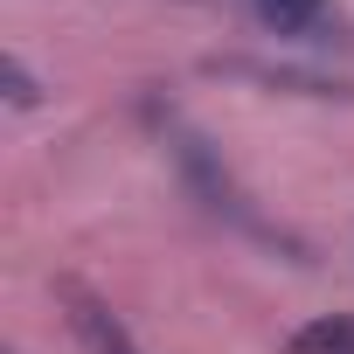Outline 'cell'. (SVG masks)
I'll return each instance as SVG.
<instances>
[{
    "mask_svg": "<svg viewBox=\"0 0 354 354\" xmlns=\"http://www.w3.org/2000/svg\"><path fill=\"white\" fill-rule=\"evenodd\" d=\"M63 306H70V326H77L84 354H139V347H132V333L111 319V306H104V299H91V292L63 285Z\"/></svg>",
    "mask_w": 354,
    "mask_h": 354,
    "instance_id": "obj_2",
    "label": "cell"
},
{
    "mask_svg": "<svg viewBox=\"0 0 354 354\" xmlns=\"http://www.w3.org/2000/svg\"><path fill=\"white\" fill-rule=\"evenodd\" d=\"M250 8L278 35H326V0H250Z\"/></svg>",
    "mask_w": 354,
    "mask_h": 354,
    "instance_id": "obj_3",
    "label": "cell"
},
{
    "mask_svg": "<svg viewBox=\"0 0 354 354\" xmlns=\"http://www.w3.org/2000/svg\"><path fill=\"white\" fill-rule=\"evenodd\" d=\"M292 354H354V319H313V326H299L292 333Z\"/></svg>",
    "mask_w": 354,
    "mask_h": 354,
    "instance_id": "obj_4",
    "label": "cell"
},
{
    "mask_svg": "<svg viewBox=\"0 0 354 354\" xmlns=\"http://www.w3.org/2000/svg\"><path fill=\"white\" fill-rule=\"evenodd\" d=\"M153 118H160V132H167L174 160H181V174H188V188H195V195H202V202H209L216 216H230L236 230H250V236L278 243V230H271V223H264V216L250 209V195H243V188L230 181V167H223V160L209 153V139H202V132H195L188 118H174V111H153Z\"/></svg>",
    "mask_w": 354,
    "mask_h": 354,
    "instance_id": "obj_1",
    "label": "cell"
},
{
    "mask_svg": "<svg viewBox=\"0 0 354 354\" xmlns=\"http://www.w3.org/2000/svg\"><path fill=\"white\" fill-rule=\"evenodd\" d=\"M0 77H8V104H15V111L42 104V84L28 77V63H21V56H8V63H0Z\"/></svg>",
    "mask_w": 354,
    "mask_h": 354,
    "instance_id": "obj_5",
    "label": "cell"
}]
</instances>
